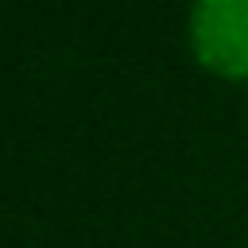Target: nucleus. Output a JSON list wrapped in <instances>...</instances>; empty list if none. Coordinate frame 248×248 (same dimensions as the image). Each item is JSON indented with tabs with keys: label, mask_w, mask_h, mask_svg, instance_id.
Segmentation results:
<instances>
[{
	"label": "nucleus",
	"mask_w": 248,
	"mask_h": 248,
	"mask_svg": "<svg viewBox=\"0 0 248 248\" xmlns=\"http://www.w3.org/2000/svg\"><path fill=\"white\" fill-rule=\"evenodd\" d=\"M190 50L221 78H248V0H202L190 8Z\"/></svg>",
	"instance_id": "nucleus-1"
}]
</instances>
